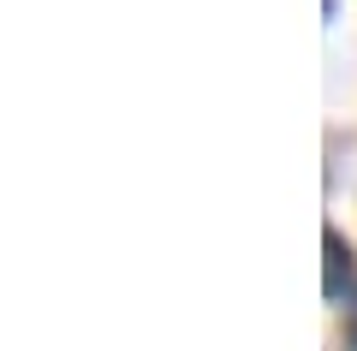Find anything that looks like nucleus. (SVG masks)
<instances>
[{
    "instance_id": "1",
    "label": "nucleus",
    "mask_w": 357,
    "mask_h": 351,
    "mask_svg": "<svg viewBox=\"0 0 357 351\" xmlns=\"http://www.w3.org/2000/svg\"><path fill=\"white\" fill-rule=\"evenodd\" d=\"M328 298H340V274H345V256H340V239H328Z\"/></svg>"
},
{
    "instance_id": "2",
    "label": "nucleus",
    "mask_w": 357,
    "mask_h": 351,
    "mask_svg": "<svg viewBox=\"0 0 357 351\" xmlns=\"http://www.w3.org/2000/svg\"><path fill=\"white\" fill-rule=\"evenodd\" d=\"M351 339H357V322H351Z\"/></svg>"
}]
</instances>
